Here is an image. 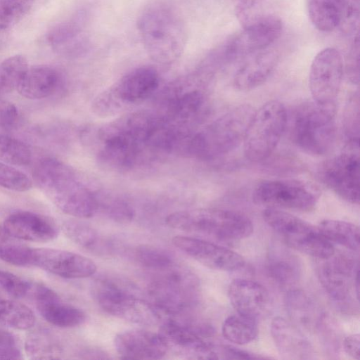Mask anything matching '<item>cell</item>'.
I'll use <instances>...</instances> for the list:
<instances>
[{
	"instance_id": "3957f363",
	"label": "cell",
	"mask_w": 360,
	"mask_h": 360,
	"mask_svg": "<svg viewBox=\"0 0 360 360\" xmlns=\"http://www.w3.org/2000/svg\"><path fill=\"white\" fill-rule=\"evenodd\" d=\"M200 287V281L194 273L174 263L153 271L147 289L151 303L160 315L176 316L195 307Z\"/></svg>"
},
{
	"instance_id": "ffe728a7",
	"label": "cell",
	"mask_w": 360,
	"mask_h": 360,
	"mask_svg": "<svg viewBox=\"0 0 360 360\" xmlns=\"http://www.w3.org/2000/svg\"><path fill=\"white\" fill-rule=\"evenodd\" d=\"M114 345L119 355L127 359H160L167 352L160 335L146 330H129L117 334Z\"/></svg>"
},
{
	"instance_id": "e575fe53",
	"label": "cell",
	"mask_w": 360,
	"mask_h": 360,
	"mask_svg": "<svg viewBox=\"0 0 360 360\" xmlns=\"http://www.w3.org/2000/svg\"><path fill=\"white\" fill-rule=\"evenodd\" d=\"M29 68L27 58L20 54L5 59L0 64V92L16 90Z\"/></svg>"
},
{
	"instance_id": "4dcf8cb0",
	"label": "cell",
	"mask_w": 360,
	"mask_h": 360,
	"mask_svg": "<svg viewBox=\"0 0 360 360\" xmlns=\"http://www.w3.org/2000/svg\"><path fill=\"white\" fill-rule=\"evenodd\" d=\"M221 332L224 338L230 342L248 344L257 337V319L237 313L224 320Z\"/></svg>"
},
{
	"instance_id": "4316f807",
	"label": "cell",
	"mask_w": 360,
	"mask_h": 360,
	"mask_svg": "<svg viewBox=\"0 0 360 360\" xmlns=\"http://www.w3.org/2000/svg\"><path fill=\"white\" fill-rule=\"evenodd\" d=\"M61 75L53 67L37 65L29 67L17 91L29 99H41L52 95L61 84Z\"/></svg>"
},
{
	"instance_id": "ba28073f",
	"label": "cell",
	"mask_w": 360,
	"mask_h": 360,
	"mask_svg": "<svg viewBox=\"0 0 360 360\" xmlns=\"http://www.w3.org/2000/svg\"><path fill=\"white\" fill-rule=\"evenodd\" d=\"M288 114L284 105L272 100L255 110L243 139L247 159L260 162L274 151L287 127Z\"/></svg>"
},
{
	"instance_id": "bcb514c9",
	"label": "cell",
	"mask_w": 360,
	"mask_h": 360,
	"mask_svg": "<svg viewBox=\"0 0 360 360\" xmlns=\"http://www.w3.org/2000/svg\"><path fill=\"white\" fill-rule=\"evenodd\" d=\"M32 283L0 269V289L9 296L23 298L30 295Z\"/></svg>"
},
{
	"instance_id": "c3c4849f",
	"label": "cell",
	"mask_w": 360,
	"mask_h": 360,
	"mask_svg": "<svg viewBox=\"0 0 360 360\" xmlns=\"http://www.w3.org/2000/svg\"><path fill=\"white\" fill-rule=\"evenodd\" d=\"M347 79L353 84L359 82V34L354 36L353 41L346 57L344 64Z\"/></svg>"
},
{
	"instance_id": "7c38bea8",
	"label": "cell",
	"mask_w": 360,
	"mask_h": 360,
	"mask_svg": "<svg viewBox=\"0 0 360 360\" xmlns=\"http://www.w3.org/2000/svg\"><path fill=\"white\" fill-rule=\"evenodd\" d=\"M320 180L342 199L359 202V142H347L340 154L326 160L318 170Z\"/></svg>"
},
{
	"instance_id": "603a6c76",
	"label": "cell",
	"mask_w": 360,
	"mask_h": 360,
	"mask_svg": "<svg viewBox=\"0 0 360 360\" xmlns=\"http://www.w3.org/2000/svg\"><path fill=\"white\" fill-rule=\"evenodd\" d=\"M83 18V15H77L53 26L46 34V42L61 55L69 57L82 55L89 45Z\"/></svg>"
},
{
	"instance_id": "7a4b0ae2",
	"label": "cell",
	"mask_w": 360,
	"mask_h": 360,
	"mask_svg": "<svg viewBox=\"0 0 360 360\" xmlns=\"http://www.w3.org/2000/svg\"><path fill=\"white\" fill-rule=\"evenodd\" d=\"M33 178L45 195L68 215L89 218L98 210L96 193L79 180L72 168L59 160H40L33 169Z\"/></svg>"
},
{
	"instance_id": "2e32d148",
	"label": "cell",
	"mask_w": 360,
	"mask_h": 360,
	"mask_svg": "<svg viewBox=\"0 0 360 360\" xmlns=\"http://www.w3.org/2000/svg\"><path fill=\"white\" fill-rule=\"evenodd\" d=\"M30 265L65 278H84L95 274L97 267L89 258L72 252L36 248L31 250Z\"/></svg>"
},
{
	"instance_id": "816d5d0a",
	"label": "cell",
	"mask_w": 360,
	"mask_h": 360,
	"mask_svg": "<svg viewBox=\"0 0 360 360\" xmlns=\"http://www.w3.org/2000/svg\"><path fill=\"white\" fill-rule=\"evenodd\" d=\"M220 359H258L265 357L247 352L231 345H218Z\"/></svg>"
},
{
	"instance_id": "ac0fdd59",
	"label": "cell",
	"mask_w": 360,
	"mask_h": 360,
	"mask_svg": "<svg viewBox=\"0 0 360 360\" xmlns=\"http://www.w3.org/2000/svg\"><path fill=\"white\" fill-rule=\"evenodd\" d=\"M30 297L35 301L42 318L55 326L76 327L86 320V314L82 310L63 302L54 290L44 284L32 283Z\"/></svg>"
},
{
	"instance_id": "681fc988",
	"label": "cell",
	"mask_w": 360,
	"mask_h": 360,
	"mask_svg": "<svg viewBox=\"0 0 360 360\" xmlns=\"http://www.w3.org/2000/svg\"><path fill=\"white\" fill-rule=\"evenodd\" d=\"M21 351L15 337L0 328V359H20Z\"/></svg>"
},
{
	"instance_id": "d6a6232c",
	"label": "cell",
	"mask_w": 360,
	"mask_h": 360,
	"mask_svg": "<svg viewBox=\"0 0 360 360\" xmlns=\"http://www.w3.org/2000/svg\"><path fill=\"white\" fill-rule=\"evenodd\" d=\"M36 321L27 306L13 300H0V323L18 330H28Z\"/></svg>"
},
{
	"instance_id": "74e56055",
	"label": "cell",
	"mask_w": 360,
	"mask_h": 360,
	"mask_svg": "<svg viewBox=\"0 0 360 360\" xmlns=\"http://www.w3.org/2000/svg\"><path fill=\"white\" fill-rule=\"evenodd\" d=\"M32 160L30 148L21 141L0 134V161L18 166L29 165Z\"/></svg>"
},
{
	"instance_id": "f907efd6",
	"label": "cell",
	"mask_w": 360,
	"mask_h": 360,
	"mask_svg": "<svg viewBox=\"0 0 360 360\" xmlns=\"http://www.w3.org/2000/svg\"><path fill=\"white\" fill-rule=\"evenodd\" d=\"M18 120V111L10 102L0 101V128L12 129Z\"/></svg>"
},
{
	"instance_id": "60d3db41",
	"label": "cell",
	"mask_w": 360,
	"mask_h": 360,
	"mask_svg": "<svg viewBox=\"0 0 360 360\" xmlns=\"http://www.w3.org/2000/svg\"><path fill=\"white\" fill-rule=\"evenodd\" d=\"M25 351L31 359H57L60 349L56 342L44 331L32 334L25 343Z\"/></svg>"
},
{
	"instance_id": "ee69618b",
	"label": "cell",
	"mask_w": 360,
	"mask_h": 360,
	"mask_svg": "<svg viewBox=\"0 0 360 360\" xmlns=\"http://www.w3.org/2000/svg\"><path fill=\"white\" fill-rule=\"evenodd\" d=\"M343 127L347 142H359V100L358 93L349 96L345 105Z\"/></svg>"
},
{
	"instance_id": "8d00e7d4",
	"label": "cell",
	"mask_w": 360,
	"mask_h": 360,
	"mask_svg": "<svg viewBox=\"0 0 360 360\" xmlns=\"http://www.w3.org/2000/svg\"><path fill=\"white\" fill-rule=\"evenodd\" d=\"M133 255L139 264L152 271L164 269L175 263L169 251L152 245L143 244L137 246Z\"/></svg>"
},
{
	"instance_id": "e0dca14e",
	"label": "cell",
	"mask_w": 360,
	"mask_h": 360,
	"mask_svg": "<svg viewBox=\"0 0 360 360\" xmlns=\"http://www.w3.org/2000/svg\"><path fill=\"white\" fill-rule=\"evenodd\" d=\"M172 243L188 256L212 269L234 271L245 265V261L240 255L212 242L176 236L173 238Z\"/></svg>"
},
{
	"instance_id": "f1b7e54d",
	"label": "cell",
	"mask_w": 360,
	"mask_h": 360,
	"mask_svg": "<svg viewBox=\"0 0 360 360\" xmlns=\"http://www.w3.org/2000/svg\"><path fill=\"white\" fill-rule=\"evenodd\" d=\"M307 13L312 25L321 32H331L340 26L338 0H307Z\"/></svg>"
},
{
	"instance_id": "9c48e42d",
	"label": "cell",
	"mask_w": 360,
	"mask_h": 360,
	"mask_svg": "<svg viewBox=\"0 0 360 360\" xmlns=\"http://www.w3.org/2000/svg\"><path fill=\"white\" fill-rule=\"evenodd\" d=\"M262 217L285 244L293 249L323 260L335 254L333 243L307 221L274 207L264 210Z\"/></svg>"
},
{
	"instance_id": "30bf717a",
	"label": "cell",
	"mask_w": 360,
	"mask_h": 360,
	"mask_svg": "<svg viewBox=\"0 0 360 360\" xmlns=\"http://www.w3.org/2000/svg\"><path fill=\"white\" fill-rule=\"evenodd\" d=\"M212 333L211 327L204 323H193L169 316L160 328V335L168 350H174L188 359H220L218 345L205 340Z\"/></svg>"
},
{
	"instance_id": "f546056e",
	"label": "cell",
	"mask_w": 360,
	"mask_h": 360,
	"mask_svg": "<svg viewBox=\"0 0 360 360\" xmlns=\"http://www.w3.org/2000/svg\"><path fill=\"white\" fill-rule=\"evenodd\" d=\"M318 229L329 241L352 251H359V228L356 224L341 220L326 219L319 223Z\"/></svg>"
},
{
	"instance_id": "d590c367",
	"label": "cell",
	"mask_w": 360,
	"mask_h": 360,
	"mask_svg": "<svg viewBox=\"0 0 360 360\" xmlns=\"http://www.w3.org/2000/svg\"><path fill=\"white\" fill-rule=\"evenodd\" d=\"M205 104L203 93L198 89H189L175 97L170 104L172 114L180 120H188L198 115Z\"/></svg>"
},
{
	"instance_id": "d4e9b609",
	"label": "cell",
	"mask_w": 360,
	"mask_h": 360,
	"mask_svg": "<svg viewBox=\"0 0 360 360\" xmlns=\"http://www.w3.org/2000/svg\"><path fill=\"white\" fill-rule=\"evenodd\" d=\"M159 75L153 67L136 68L122 77L114 87L127 105L143 101L150 96L159 86Z\"/></svg>"
},
{
	"instance_id": "8fae6325",
	"label": "cell",
	"mask_w": 360,
	"mask_h": 360,
	"mask_svg": "<svg viewBox=\"0 0 360 360\" xmlns=\"http://www.w3.org/2000/svg\"><path fill=\"white\" fill-rule=\"evenodd\" d=\"M319 196V190L314 185L288 179L263 181L252 192V200L257 205L299 211L314 209Z\"/></svg>"
},
{
	"instance_id": "7402d4cb",
	"label": "cell",
	"mask_w": 360,
	"mask_h": 360,
	"mask_svg": "<svg viewBox=\"0 0 360 360\" xmlns=\"http://www.w3.org/2000/svg\"><path fill=\"white\" fill-rule=\"evenodd\" d=\"M228 297L238 314L257 319L265 313L270 305L267 289L255 281L236 278L228 288Z\"/></svg>"
},
{
	"instance_id": "ab89813d",
	"label": "cell",
	"mask_w": 360,
	"mask_h": 360,
	"mask_svg": "<svg viewBox=\"0 0 360 360\" xmlns=\"http://www.w3.org/2000/svg\"><path fill=\"white\" fill-rule=\"evenodd\" d=\"M36 0H0V31L13 27L33 6Z\"/></svg>"
},
{
	"instance_id": "52a82bcc",
	"label": "cell",
	"mask_w": 360,
	"mask_h": 360,
	"mask_svg": "<svg viewBox=\"0 0 360 360\" xmlns=\"http://www.w3.org/2000/svg\"><path fill=\"white\" fill-rule=\"evenodd\" d=\"M91 289L95 302L112 316L141 325H154L161 319L151 302L139 297L132 288L120 281L99 278Z\"/></svg>"
},
{
	"instance_id": "5bb4252c",
	"label": "cell",
	"mask_w": 360,
	"mask_h": 360,
	"mask_svg": "<svg viewBox=\"0 0 360 360\" xmlns=\"http://www.w3.org/2000/svg\"><path fill=\"white\" fill-rule=\"evenodd\" d=\"M282 32L283 22L279 18L260 15L220 46L227 64L267 49Z\"/></svg>"
},
{
	"instance_id": "44dd1931",
	"label": "cell",
	"mask_w": 360,
	"mask_h": 360,
	"mask_svg": "<svg viewBox=\"0 0 360 360\" xmlns=\"http://www.w3.org/2000/svg\"><path fill=\"white\" fill-rule=\"evenodd\" d=\"M271 335L275 346L284 359L304 360L314 358V348L297 326L281 316L274 318Z\"/></svg>"
},
{
	"instance_id": "b9f144b4",
	"label": "cell",
	"mask_w": 360,
	"mask_h": 360,
	"mask_svg": "<svg viewBox=\"0 0 360 360\" xmlns=\"http://www.w3.org/2000/svg\"><path fill=\"white\" fill-rule=\"evenodd\" d=\"M125 105L112 86L95 97L91 109L98 117H108L120 112Z\"/></svg>"
},
{
	"instance_id": "7bdbcfd3",
	"label": "cell",
	"mask_w": 360,
	"mask_h": 360,
	"mask_svg": "<svg viewBox=\"0 0 360 360\" xmlns=\"http://www.w3.org/2000/svg\"><path fill=\"white\" fill-rule=\"evenodd\" d=\"M0 186L14 191L23 192L32 188V181L20 170L0 161Z\"/></svg>"
},
{
	"instance_id": "836d02e7",
	"label": "cell",
	"mask_w": 360,
	"mask_h": 360,
	"mask_svg": "<svg viewBox=\"0 0 360 360\" xmlns=\"http://www.w3.org/2000/svg\"><path fill=\"white\" fill-rule=\"evenodd\" d=\"M31 250L21 240L9 234L0 226V259L10 264L30 265Z\"/></svg>"
},
{
	"instance_id": "1f68e13d",
	"label": "cell",
	"mask_w": 360,
	"mask_h": 360,
	"mask_svg": "<svg viewBox=\"0 0 360 360\" xmlns=\"http://www.w3.org/2000/svg\"><path fill=\"white\" fill-rule=\"evenodd\" d=\"M65 236L76 245L94 252L106 250V243L98 233L89 224L78 220H70L63 225Z\"/></svg>"
},
{
	"instance_id": "8992f818",
	"label": "cell",
	"mask_w": 360,
	"mask_h": 360,
	"mask_svg": "<svg viewBox=\"0 0 360 360\" xmlns=\"http://www.w3.org/2000/svg\"><path fill=\"white\" fill-rule=\"evenodd\" d=\"M254 112L250 105L241 104L217 118L203 131L193 134L191 156L211 160L237 148L243 141Z\"/></svg>"
},
{
	"instance_id": "d6986e66",
	"label": "cell",
	"mask_w": 360,
	"mask_h": 360,
	"mask_svg": "<svg viewBox=\"0 0 360 360\" xmlns=\"http://www.w3.org/2000/svg\"><path fill=\"white\" fill-rule=\"evenodd\" d=\"M3 227L11 236L21 240L45 243L55 239L60 229L51 218L29 211L11 214Z\"/></svg>"
},
{
	"instance_id": "f6af8a7d",
	"label": "cell",
	"mask_w": 360,
	"mask_h": 360,
	"mask_svg": "<svg viewBox=\"0 0 360 360\" xmlns=\"http://www.w3.org/2000/svg\"><path fill=\"white\" fill-rule=\"evenodd\" d=\"M341 20L339 29L345 34H359L360 0H338Z\"/></svg>"
},
{
	"instance_id": "f35d334b",
	"label": "cell",
	"mask_w": 360,
	"mask_h": 360,
	"mask_svg": "<svg viewBox=\"0 0 360 360\" xmlns=\"http://www.w3.org/2000/svg\"><path fill=\"white\" fill-rule=\"evenodd\" d=\"M96 195L98 210H103L109 218L120 224L132 221L134 210L124 200L110 195Z\"/></svg>"
},
{
	"instance_id": "9a60e30c",
	"label": "cell",
	"mask_w": 360,
	"mask_h": 360,
	"mask_svg": "<svg viewBox=\"0 0 360 360\" xmlns=\"http://www.w3.org/2000/svg\"><path fill=\"white\" fill-rule=\"evenodd\" d=\"M344 76V61L335 48L328 47L314 58L309 70V86L313 101L321 105H335Z\"/></svg>"
},
{
	"instance_id": "f5cc1de1",
	"label": "cell",
	"mask_w": 360,
	"mask_h": 360,
	"mask_svg": "<svg viewBox=\"0 0 360 360\" xmlns=\"http://www.w3.org/2000/svg\"><path fill=\"white\" fill-rule=\"evenodd\" d=\"M342 346L347 355L353 359H360V336L359 334H352L345 338Z\"/></svg>"
},
{
	"instance_id": "5b68a950",
	"label": "cell",
	"mask_w": 360,
	"mask_h": 360,
	"mask_svg": "<svg viewBox=\"0 0 360 360\" xmlns=\"http://www.w3.org/2000/svg\"><path fill=\"white\" fill-rule=\"evenodd\" d=\"M166 223L174 229L203 233L226 240L246 238L254 230L252 221L246 215L217 208L175 212L167 216Z\"/></svg>"
},
{
	"instance_id": "7dc6e473",
	"label": "cell",
	"mask_w": 360,
	"mask_h": 360,
	"mask_svg": "<svg viewBox=\"0 0 360 360\" xmlns=\"http://www.w3.org/2000/svg\"><path fill=\"white\" fill-rule=\"evenodd\" d=\"M231 1L236 15L243 27L262 15L259 14V10L264 0Z\"/></svg>"
},
{
	"instance_id": "83f0119b",
	"label": "cell",
	"mask_w": 360,
	"mask_h": 360,
	"mask_svg": "<svg viewBox=\"0 0 360 360\" xmlns=\"http://www.w3.org/2000/svg\"><path fill=\"white\" fill-rule=\"evenodd\" d=\"M285 306L292 323L309 330L319 328L324 317L314 301L302 290L290 289L285 296Z\"/></svg>"
},
{
	"instance_id": "6da1fadb",
	"label": "cell",
	"mask_w": 360,
	"mask_h": 360,
	"mask_svg": "<svg viewBox=\"0 0 360 360\" xmlns=\"http://www.w3.org/2000/svg\"><path fill=\"white\" fill-rule=\"evenodd\" d=\"M137 29L146 52L155 63L169 65L183 54L187 42L186 23L169 2L155 0L146 4L139 15Z\"/></svg>"
},
{
	"instance_id": "cb8c5ba5",
	"label": "cell",
	"mask_w": 360,
	"mask_h": 360,
	"mask_svg": "<svg viewBox=\"0 0 360 360\" xmlns=\"http://www.w3.org/2000/svg\"><path fill=\"white\" fill-rule=\"evenodd\" d=\"M239 66L233 78V85L240 91H248L262 85L275 69L278 56L272 49L255 52Z\"/></svg>"
},
{
	"instance_id": "277c9868",
	"label": "cell",
	"mask_w": 360,
	"mask_h": 360,
	"mask_svg": "<svg viewBox=\"0 0 360 360\" xmlns=\"http://www.w3.org/2000/svg\"><path fill=\"white\" fill-rule=\"evenodd\" d=\"M335 105H321L314 101L300 103L291 115L290 138L308 154H327L335 141Z\"/></svg>"
},
{
	"instance_id": "4fadbf2b",
	"label": "cell",
	"mask_w": 360,
	"mask_h": 360,
	"mask_svg": "<svg viewBox=\"0 0 360 360\" xmlns=\"http://www.w3.org/2000/svg\"><path fill=\"white\" fill-rule=\"evenodd\" d=\"M318 269L321 283L330 298L342 310L352 309L353 296L359 300V263L349 256L330 257Z\"/></svg>"
},
{
	"instance_id": "484cf974",
	"label": "cell",
	"mask_w": 360,
	"mask_h": 360,
	"mask_svg": "<svg viewBox=\"0 0 360 360\" xmlns=\"http://www.w3.org/2000/svg\"><path fill=\"white\" fill-rule=\"evenodd\" d=\"M267 271L278 285L289 288L300 279L302 266L299 257L283 245L274 243L269 248Z\"/></svg>"
}]
</instances>
